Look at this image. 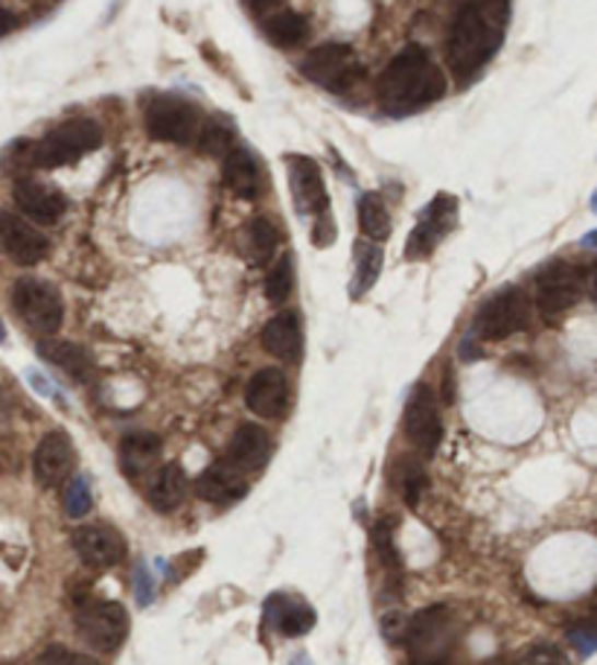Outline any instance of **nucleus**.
<instances>
[{
    "instance_id": "nucleus-1",
    "label": "nucleus",
    "mask_w": 597,
    "mask_h": 665,
    "mask_svg": "<svg viewBox=\"0 0 597 665\" xmlns=\"http://www.w3.org/2000/svg\"><path fill=\"white\" fill-rule=\"evenodd\" d=\"M443 91V70L420 44H408L406 50H399L379 79V103L388 114L417 112L441 100Z\"/></svg>"
},
{
    "instance_id": "nucleus-2",
    "label": "nucleus",
    "mask_w": 597,
    "mask_h": 665,
    "mask_svg": "<svg viewBox=\"0 0 597 665\" xmlns=\"http://www.w3.org/2000/svg\"><path fill=\"white\" fill-rule=\"evenodd\" d=\"M504 38V24L478 3H464L449 30V65L458 77H472L493 59Z\"/></svg>"
},
{
    "instance_id": "nucleus-3",
    "label": "nucleus",
    "mask_w": 597,
    "mask_h": 665,
    "mask_svg": "<svg viewBox=\"0 0 597 665\" xmlns=\"http://www.w3.org/2000/svg\"><path fill=\"white\" fill-rule=\"evenodd\" d=\"M99 143H103V129L94 120L79 117V120L61 122L35 143H21L24 149L21 161L38 166V170H56V166L73 164L87 152H94Z\"/></svg>"
},
{
    "instance_id": "nucleus-4",
    "label": "nucleus",
    "mask_w": 597,
    "mask_h": 665,
    "mask_svg": "<svg viewBox=\"0 0 597 665\" xmlns=\"http://www.w3.org/2000/svg\"><path fill=\"white\" fill-rule=\"evenodd\" d=\"M12 306L17 318L38 336H52L65 322V304L59 289L38 278H21L12 287Z\"/></svg>"
},
{
    "instance_id": "nucleus-5",
    "label": "nucleus",
    "mask_w": 597,
    "mask_h": 665,
    "mask_svg": "<svg viewBox=\"0 0 597 665\" xmlns=\"http://www.w3.org/2000/svg\"><path fill=\"white\" fill-rule=\"evenodd\" d=\"M147 131L155 140L175 143V147L192 143L201 131L199 108L184 96H155L147 105Z\"/></svg>"
},
{
    "instance_id": "nucleus-6",
    "label": "nucleus",
    "mask_w": 597,
    "mask_h": 665,
    "mask_svg": "<svg viewBox=\"0 0 597 665\" xmlns=\"http://www.w3.org/2000/svg\"><path fill=\"white\" fill-rule=\"evenodd\" d=\"M530 322L528 298L519 289H502L499 295L487 301L476 315V332L484 341L511 339L513 332H522Z\"/></svg>"
},
{
    "instance_id": "nucleus-7",
    "label": "nucleus",
    "mask_w": 597,
    "mask_h": 665,
    "mask_svg": "<svg viewBox=\"0 0 597 665\" xmlns=\"http://www.w3.org/2000/svg\"><path fill=\"white\" fill-rule=\"evenodd\" d=\"M583 289H586V278L574 266H569V262H551V266H546L537 275L534 298H537L539 313L546 315L548 322H554V318L569 313L581 301Z\"/></svg>"
},
{
    "instance_id": "nucleus-8",
    "label": "nucleus",
    "mask_w": 597,
    "mask_h": 665,
    "mask_svg": "<svg viewBox=\"0 0 597 665\" xmlns=\"http://www.w3.org/2000/svg\"><path fill=\"white\" fill-rule=\"evenodd\" d=\"M303 73L315 85L344 94L362 77V65L355 61V52L347 44H320L303 59Z\"/></svg>"
},
{
    "instance_id": "nucleus-9",
    "label": "nucleus",
    "mask_w": 597,
    "mask_h": 665,
    "mask_svg": "<svg viewBox=\"0 0 597 665\" xmlns=\"http://www.w3.org/2000/svg\"><path fill=\"white\" fill-rule=\"evenodd\" d=\"M79 637L96 651H114L122 645L129 633V612L117 602H94L85 604L77 612Z\"/></svg>"
},
{
    "instance_id": "nucleus-10",
    "label": "nucleus",
    "mask_w": 597,
    "mask_h": 665,
    "mask_svg": "<svg viewBox=\"0 0 597 665\" xmlns=\"http://www.w3.org/2000/svg\"><path fill=\"white\" fill-rule=\"evenodd\" d=\"M452 639H455V621L449 619V610L429 607L411 619L406 642L411 645L417 660H423L425 665H437V660L449 651Z\"/></svg>"
},
{
    "instance_id": "nucleus-11",
    "label": "nucleus",
    "mask_w": 597,
    "mask_h": 665,
    "mask_svg": "<svg viewBox=\"0 0 597 665\" xmlns=\"http://www.w3.org/2000/svg\"><path fill=\"white\" fill-rule=\"evenodd\" d=\"M50 252V240L24 217L0 210V254L17 266H35Z\"/></svg>"
},
{
    "instance_id": "nucleus-12",
    "label": "nucleus",
    "mask_w": 597,
    "mask_h": 665,
    "mask_svg": "<svg viewBox=\"0 0 597 665\" xmlns=\"http://www.w3.org/2000/svg\"><path fill=\"white\" fill-rule=\"evenodd\" d=\"M406 435L411 438V444L417 450H423L425 455H432L441 446L443 438V420L434 392L429 385H417L411 397L406 402Z\"/></svg>"
},
{
    "instance_id": "nucleus-13",
    "label": "nucleus",
    "mask_w": 597,
    "mask_h": 665,
    "mask_svg": "<svg viewBox=\"0 0 597 665\" xmlns=\"http://www.w3.org/2000/svg\"><path fill=\"white\" fill-rule=\"evenodd\" d=\"M458 217V201L452 196H437V199L423 210V217L414 225L411 236H408L406 257L408 260H423L434 252V245L441 243L443 236L449 234Z\"/></svg>"
},
{
    "instance_id": "nucleus-14",
    "label": "nucleus",
    "mask_w": 597,
    "mask_h": 665,
    "mask_svg": "<svg viewBox=\"0 0 597 665\" xmlns=\"http://www.w3.org/2000/svg\"><path fill=\"white\" fill-rule=\"evenodd\" d=\"M73 464H77V450H73V441H70L68 432H61V429L47 432L35 446L33 472L44 488L61 485L73 472Z\"/></svg>"
},
{
    "instance_id": "nucleus-15",
    "label": "nucleus",
    "mask_w": 597,
    "mask_h": 665,
    "mask_svg": "<svg viewBox=\"0 0 597 665\" xmlns=\"http://www.w3.org/2000/svg\"><path fill=\"white\" fill-rule=\"evenodd\" d=\"M73 549H77V555L82 558L85 567L94 569H108L126 558V540H122V534L105 523L77 528V532H73Z\"/></svg>"
},
{
    "instance_id": "nucleus-16",
    "label": "nucleus",
    "mask_w": 597,
    "mask_h": 665,
    "mask_svg": "<svg viewBox=\"0 0 597 665\" xmlns=\"http://www.w3.org/2000/svg\"><path fill=\"white\" fill-rule=\"evenodd\" d=\"M12 199L21 208V213L26 219L38 222V225H56L65 217V210H68V199L56 187L35 182V178H17Z\"/></svg>"
},
{
    "instance_id": "nucleus-17",
    "label": "nucleus",
    "mask_w": 597,
    "mask_h": 665,
    "mask_svg": "<svg viewBox=\"0 0 597 665\" xmlns=\"http://www.w3.org/2000/svg\"><path fill=\"white\" fill-rule=\"evenodd\" d=\"M245 402L260 418H280L289 402V380L280 368H262L245 388Z\"/></svg>"
},
{
    "instance_id": "nucleus-18",
    "label": "nucleus",
    "mask_w": 597,
    "mask_h": 665,
    "mask_svg": "<svg viewBox=\"0 0 597 665\" xmlns=\"http://www.w3.org/2000/svg\"><path fill=\"white\" fill-rule=\"evenodd\" d=\"M289 184L295 196L297 213H320L327 210V190L318 164L312 158H289Z\"/></svg>"
},
{
    "instance_id": "nucleus-19",
    "label": "nucleus",
    "mask_w": 597,
    "mask_h": 665,
    "mask_svg": "<svg viewBox=\"0 0 597 665\" xmlns=\"http://www.w3.org/2000/svg\"><path fill=\"white\" fill-rule=\"evenodd\" d=\"M262 348L269 350L271 357H278L280 362H297L303 353L301 315L292 313V310L274 315L262 327Z\"/></svg>"
},
{
    "instance_id": "nucleus-20",
    "label": "nucleus",
    "mask_w": 597,
    "mask_h": 665,
    "mask_svg": "<svg viewBox=\"0 0 597 665\" xmlns=\"http://www.w3.org/2000/svg\"><path fill=\"white\" fill-rule=\"evenodd\" d=\"M271 441L266 435V429L254 427V423H243L236 429L234 441L227 446V462L234 464L236 470L251 472L260 470L262 464L269 462Z\"/></svg>"
},
{
    "instance_id": "nucleus-21",
    "label": "nucleus",
    "mask_w": 597,
    "mask_h": 665,
    "mask_svg": "<svg viewBox=\"0 0 597 665\" xmlns=\"http://www.w3.org/2000/svg\"><path fill=\"white\" fill-rule=\"evenodd\" d=\"M196 490L208 502H234V499L245 497L248 481H245V472L236 470L234 464L225 458V462L213 464L210 470L201 472L199 481H196Z\"/></svg>"
},
{
    "instance_id": "nucleus-22",
    "label": "nucleus",
    "mask_w": 597,
    "mask_h": 665,
    "mask_svg": "<svg viewBox=\"0 0 597 665\" xmlns=\"http://www.w3.org/2000/svg\"><path fill=\"white\" fill-rule=\"evenodd\" d=\"M225 182L227 187L243 196V199H257L262 190V166L251 149H234L225 158Z\"/></svg>"
},
{
    "instance_id": "nucleus-23",
    "label": "nucleus",
    "mask_w": 597,
    "mask_h": 665,
    "mask_svg": "<svg viewBox=\"0 0 597 665\" xmlns=\"http://www.w3.org/2000/svg\"><path fill=\"white\" fill-rule=\"evenodd\" d=\"M157 455H161V438L152 432H131L122 438L120 444V464L122 472L138 481L155 467Z\"/></svg>"
},
{
    "instance_id": "nucleus-24",
    "label": "nucleus",
    "mask_w": 597,
    "mask_h": 665,
    "mask_svg": "<svg viewBox=\"0 0 597 665\" xmlns=\"http://www.w3.org/2000/svg\"><path fill=\"white\" fill-rule=\"evenodd\" d=\"M266 612H269V619L274 621V628H278L283 637H303V633H309L312 625H315V610H312L309 604L295 602V598H289V595H274L269 607H266Z\"/></svg>"
},
{
    "instance_id": "nucleus-25",
    "label": "nucleus",
    "mask_w": 597,
    "mask_h": 665,
    "mask_svg": "<svg viewBox=\"0 0 597 665\" xmlns=\"http://www.w3.org/2000/svg\"><path fill=\"white\" fill-rule=\"evenodd\" d=\"M184 493H187V476H184V470L178 464H164L161 470L152 472V479H149V488H147V499L155 511H173V508H178Z\"/></svg>"
},
{
    "instance_id": "nucleus-26",
    "label": "nucleus",
    "mask_w": 597,
    "mask_h": 665,
    "mask_svg": "<svg viewBox=\"0 0 597 665\" xmlns=\"http://www.w3.org/2000/svg\"><path fill=\"white\" fill-rule=\"evenodd\" d=\"M38 357L47 359L50 365L61 368L65 374L73 376V380H85L87 371H91V359L79 345L73 341H61V339H44L38 341Z\"/></svg>"
},
{
    "instance_id": "nucleus-27",
    "label": "nucleus",
    "mask_w": 597,
    "mask_h": 665,
    "mask_svg": "<svg viewBox=\"0 0 597 665\" xmlns=\"http://www.w3.org/2000/svg\"><path fill=\"white\" fill-rule=\"evenodd\" d=\"M278 252V225L269 217H257L245 231V254L254 266H266Z\"/></svg>"
},
{
    "instance_id": "nucleus-28",
    "label": "nucleus",
    "mask_w": 597,
    "mask_h": 665,
    "mask_svg": "<svg viewBox=\"0 0 597 665\" xmlns=\"http://www.w3.org/2000/svg\"><path fill=\"white\" fill-rule=\"evenodd\" d=\"M266 35H269L278 47L289 50V47H301V44L309 38V24H306V18L297 15V12L283 9V12H274V15L266 21Z\"/></svg>"
},
{
    "instance_id": "nucleus-29",
    "label": "nucleus",
    "mask_w": 597,
    "mask_h": 665,
    "mask_svg": "<svg viewBox=\"0 0 597 665\" xmlns=\"http://www.w3.org/2000/svg\"><path fill=\"white\" fill-rule=\"evenodd\" d=\"M359 228H362V234L367 236L371 243L388 240L390 234L388 208H385V201H382L376 192H367V196L359 199Z\"/></svg>"
},
{
    "instance_id": "nucleus-30",
    "label": "nucleus",
    "mask_w": 597,
    "mask_h": 665,
    "mask_svg": "<svg viewBox=\"0 0 597 665\" xmlns=\"http://www.w3.org/2000/svg\"><path fill=\"white\" fill-rule=\"evenodd\" d=\"M236 143V131L234 122H227L225 117H213L201 126L199 131V149L210 158H222L225 161L231 152H234Z\"/></svg>"
},
{
    "instance_id": "nucleus-31",
    "label": "nucleus",
    "mask_w": 597,
    "mask_h": 665,
    "mask_svg": "<svg viewBox=\"0 0 597 665\" xmlns=\"http://www.w3.org/2000/svg\"><path fill=\"white\" fill-rule=\"evenodd\" d=\"M382 271V248L379 245L359 243L355 248V280H353V298H362L367 289L376 283Z\"/></svg>"
},
{
    "instance_id": "nucleus-32",
    "label": "nucleus",
    "mask_w": 597,
    "mask_h": 665,
    "mask_svg": "<svg viewBox=\"0 0 597 665\" xmlns=\"http://www.w3.org/2000/svg\"><path fill=\"white\" fill-rule=\"evenodd\" d=\"M295 292V262L289 254H283L274 266H271L269 278H266V298L271 304H283L289 295Z\"/></svg>"
},
{
    "instance_id": "nucleus-33",
    "label": "nucleus",
    "mask_w": 597,
    "mask_h": 665,
    "mask_svg": "<svg viewBox=\"0 0 597 665\" xmlns=\"http://www.w3.org/2000/svg\"><path fill=\"white\" fill-rule=\"evenodd\" d=\"M91 505H94V497H91L87 479L85 476H73L68 485V493H65V511L73 520H82L91 511Z\"/></svg>"
},
{
    "instance_id": "nucleus-34",
    "label": "nucleus",
    "mask_w": 597,
    "mask_h": 665,
    "mask_svg": "<svg viewBox=\"0 0 597 665\" xmlns=\"http://www.w3.org/2000/svg\"><path fill=\"white\" fill-rule=\"evenodd\" d=\"M373 546H376V555H379L388 567L397 563V551H394V525L390 520H379L376 528H373Z\"/></svg>"
},
{
    "instance_id": "nucleus-35",
    "label": "nucleus",
    "mask_w": 597,
    "mask_h": 665,
    "mask_svg": "<svg viewBox=\"0 0 597 665\" xmlns=\"http://www.w3.org/2000/svg\"><path fill=\"white\" fill-rule=\"evenodd\" d=\"M519 665H569V656L557 645H537L525 651Z\"/></svg>"
},
{
    "instance_id": "nucleus-36",
    "label": "nucleus",
    "mask_w": 597,
    "mask_h": 665,
    "mask_svg": "<svg viewBox=\"0 0 597 665\" xmlns=\"http://www.w3.org/2000/svg\"><path fill=\"white\" fill-rule=\"evenodd\" d=\"M569 639H572L574 648H577L581 654H595L597 651V628L592 621H586L581 628H572Z\"/></svg>"
},
{
    "instance_id": "nucleus-37",
    "label": "nucleus",
    "mask_w": 597,
    "mask_h": 665,
    "mask_svg": "<svg viewBox=\"0 0 597 665\" xmlns=\"http://www.w3.org/2000/svg\"><path fill=\"white\" fill-rule=\"evenodd\" d=\"M42 665H96V663L91 656L70 654L68 648H50V651L42 656Z\"/></svg>"
},
{
    "instance_id": "nucleus-38",
    "label": "nucleus",
    "mask_w": 597,
    "mask_h": 665,
    "mask_svg": "<svg viewBox=\"0 0 597 665\" xmlns=\"http://www.w3.org/2000/svg\"><path fill=\"white\" fill-rule=\"evenodd\" d=\"M408 625H411V619H406L402 612H388V616L382 619V633H385L390 642H402V639L408 637Z\"/></svg>"
},
{
    "instance_id": "nucleus-39",
    "label": "nucleus",
    "mask_w": 597,
    "mask_h": 665,
    "mask_svg": "<svg viewBox=\"0 0 597 665\" xmlns=\"http://www.w3.org/2000/svg\"><path fill=\"white\" fill-rule=\"evenodd\" d=\"M423 488H425L423 470L411 467V470L406 472V479H402V490H406L408 505H417V502H420V497H423Z\"/></svg>"
},
{
    "instance_id": "nucleus-40",
    "label": "nucleus",
    "mask_w": 597,
    "mask_h": 665,
    "mask_svg": "<svg viewBox=\"0 0 597 665\" xmlns=\"http://www.w3.org/2000/svg\"><path fill=\"white\" fill-rule=\"evenodd\" d=\"M12 30H15V15H12V12L0 3V38L12 33Z\"/></svg>"
},
{
    "instance_id": "nucleus-41",
    "label": "nucleus",
    "mask_w": 597,
    "mask_h": 665,
    "mask_svg": "<svg viewBox=\"0 0 597 665\" xmlns=\"http://www.w3.org/2000/svg\"><path fill=\"white\" fill-rule=\"evenodd\" d=\"M586 289H589V295L595 298L597 304V266H592V271L586 275Z\"/></svg>"
},
{
    "instance_id": "nucleus-42",
    "label": "nucleus",
    "mask_w": 597,
    "mask_h": 665,
    "mask_svg": "<svg viewBox=\"0 0 597 665\" xmlns=\"http://www.w3.org/2000/svg\"><path fill=\"white\" fill-rule=\"evenodd\" d=\"M583 245H586V248H597V231H592V234L583 236Z\"/></svg>"
},
{
    "instance_id": "nucleus-43",
    "label": "nucleus",
    "mask_w": 597,
    "mask_h": 665,
    "mask_svg": "<svg viewBox=\"0 0 597 665\" xmlns=\"http://www.w3.org/2000/svg\"><path fill=\"white\" fill-rule=\"evenodd\" d=\"M7 341V327H3V318H0V345Z\"/></svg>"
},
{
    "instance_id": "nucleus-44",
    "label": "nucleus",
    "mask_w": 597,
    "mask_h": 665,
    "mask_svg": "<svg viewBox=\"0 0 597 665\" xmlns=\"http://www.w3.org/2000/svg\"><path fill=\"white\" fill-rule=\"evenodd\" d=\"M592 208L597 210V192H595V196H592Z\"/></svg>"
},
{
    "instance_id": "nucleus-45",
    "label": "nucleus",
    "mask_w": 597,
    "mask_h": 665,
    "mask_svg": "<svg viewBox=\"0 0 597 665\" xmlns=\"http://www.w3.org/2000/svg\"><path fill=\"white\" fill-rule=\"evenodd\" d=\"M592 625H595V628H597V610H595V616H592Z\"/></svg>"
}]
</instances>
